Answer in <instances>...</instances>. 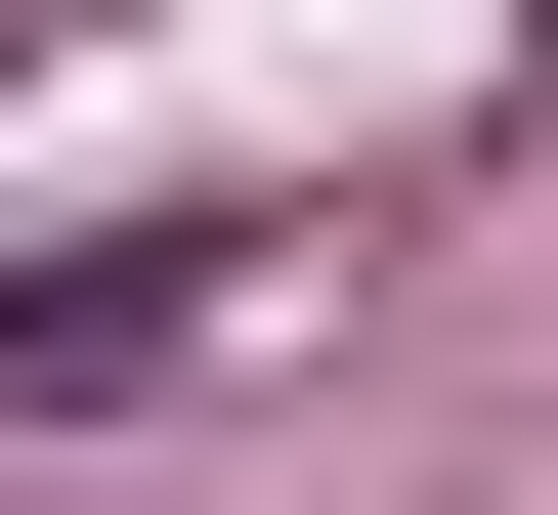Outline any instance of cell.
Segmentation results:
<instances>
[{
    "instance_id": "1",
    "label": "cell",
    "mask_w": 558,
    "mask_h": 515,
    "mask_svg": "<svg viewBox=\"0 0 558 515\" xmlns=\"http://www.w3.org/2000/svg\"><path fill=\"white\" fill-rule=\"evenodd\" d=\"M215 301H258V216H130V258H44V301H0V387H44V430H86V387H172Z\"/></svg>"
}]
</instances>
